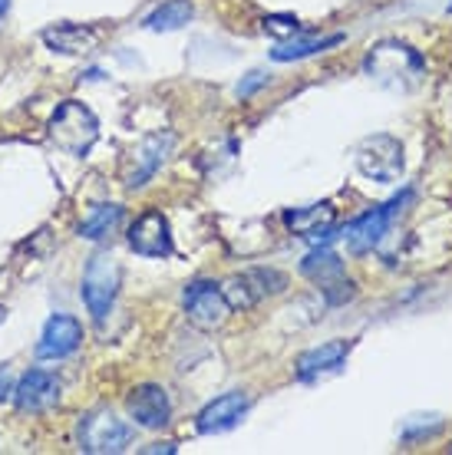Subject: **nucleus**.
<instances>
[{"mask_svg":"<svg viewBox=\"0 0 452 455\" xmlns=\"http://www.w3.org/2000/svg\"><path fill=\"white\" fill-rule=\"evenodd\" d=\"M337 44H343V34H330V36L297 34V36H291V40L278 44V50H271V60H274V63L307 60V57H314V53H324V50H330V46H337Z\"/></svg>","mask_w":452,"mask_h":455,"instance_id":"19","label":"nucleus"},{"mask_svg":"<svg viewBox=\"0 0 452 455\" xmlns=\"http://www.w3.org/2000/svg\"><path fill=\"white\" fill-rule=\"evenodd\" d=\"M301 274L304 277H311L320 291H327V287H334V284H340L347 274H343V261H340L334 251H327V248H317V251H311L304 261H301Z\"/></svg>","mask_w":452,"mask_h":455,"instance_id":"18","label":"nucleus"},{"mask_svg":"<svg viewBox=\"0 0 452 455\" xmlns=\"http://www.w3.org/2000/svg\"><path fill=\"white\" fill-rule=\"evenodd\" d=\"M353 343L351 340H327L314 347V350H307L297 356L295 363V376L301 383H314V379H324L330 373H340V366L343 360L351 356Z\"/></svg>","mask_w":452,"mask_h":455,"instance_id":"15","label":"nucleus"},{"mask_svg":"<svg viewBox=\"0 0 452 455\" xmlns=\"http://www.w3.org/2000/svg\"><path fill=\"white\" fill-rule=\"evenodd\" d=\"M125 410H129L133 422L142 426V429H162L172 419V399L165 393V387L142 383V387H136L125 396Z\"/></svg>","mask_w":452,"mask_h":455,"instance_id":"13","label":"nucleus"},{"mask_svg":"<svg viewBox=\"0 0 452 455\" xmlns=\"http://www.w3.org/2000/svg\"><path fill=\"white\" fill-rule=\"evenodd\" d=\"M175 148V132H149L136 148H133V159H129V169H125V188H142V185L156 175L165 159Z\"/></svg>","mask_w":452,"mask_h":455,"instance_id":"9","label":"nucleus"},{"mask_svg":"<svg viewBox=\"0 0 452 455\" xmlns=\"http://www.w3.org/2000/svg\"><path fill=\"white\" fill-rule=\"evenodd\" d=\"M363 73L390 92H409L426 76V60L403 40H380L363 60Z\"/></svg>","mask_w":452,"mask_h":455,"instance_id":"1","label":"nucleus"},{"mask_svg":"<svg viewBox=\"0 0 452 455\" xmlns=\"http://www.w3.org/2000/svg\"><path fill=\"white\" fill-rule=\"evenodd\" d=\"M129 248L142 254V258H169L172 254V228H169V218L156 212V208H149L142 215L129 225Z\"/></svg>","mask_w":452,"mask_h":455,"instance_id":"12","label":"nucleus"},{"mask_svg":"<svg viewBox=\"0 0 452 455\" xmlns=\"http://www.w3.org/2000/svg\"><path fill=\"white\" fill-rule=\"evenodd\" d=\"M63 396V383H60L57 373H46V370H27V373L17 379V393H13V403L20 412H30V416H40V412H50Z\"/></svg>","mask_w":452,"mask_h":455,"instance_id":"11","label":"nucleus"},{"mask_svg":"<svg viewBox=\"0 0 452 455\" xmlns=\"http://www.w3.org/2000/svg\"><path fill=\"white\" fill-rule=\"evenodd\" d=\"M261 30L268 36H274L278 44H284V40H291V36L304 34V27H301V20H297L295 13H268L264 20H261Z\"/></svg>","mask_w":452,"mask_h":455,"instance_id":"22","label":"nucleus"},{"mask_svg":"<svg viewBox=\"0 0 452 455\" xmlns=\"http://www.w3.org/2000/svg\"><path fill=\"white\" fill-rule=\"evenodd\" d=\"M119 284H123V267H119V261H116L109 251H96L90 261H86L83 287H79V297H83L86 310L93 314V320H106V314L116 304Z\"/></svg>","mask_w":452,"mask_h":455,"instance_id":"3","label":"nucleus"},{"mask_svg":"<svg viewBox=\"0 0 452 455\" xmlns=\"http://www.w3.org/2000/svg\"><path fill=\"white\" fill-rule=\"evenodd\" d=\"M353 162L360 169L363 179L380 185H393L400 175H403V142L386 132H376V136H367L353 152Z\"/></svg>","mask_w":452,"mask_h":455,"instance_id":"5","label":"nucleus"},{"mask_svg":"<svg viewBox=\"0 0 452 455\" xmlns=\"http://www.w3.org/2000/svg\"><path fill=\"white\" fill-rule=\"evenodd\" d=\"M123 221V205H116V202H102V205H93L90 215L79 221V238L86 241H102L109 238L116 231V225Z\"/></svg>","mask_w":452,"mask_h":455,"instance_id":"21","label":"nucleus"},{"mask_svg":"<svg viewBox=\"0 0 452 455\" xmlns=\"http://www.w3.org/2000/svg\"><path fill=\"white\" fill-rule=\"evenodd\" d=\"M83 343V323L69 314H53L44 323V333L36 340V360H63L69 353H77Z\"/></svg>","mask_w":452,"mask_h":455,"instance_id":"14","label":"nucleus"},{"mask_svg":"<svg viewBox=\"0 0 452 455\" xmlns=\"http://www.w3.org/2000/svg\"><path fill=\"white\" fill-rule=\"evenodd\" d=\"M142 452H175V443H156V445H149V449H142Z\"/></svg>","mask_w":452,"mask_h":455,"instance_id":"26","label":"nucleus"},{"mask_svg":"<svg viewBox=\"0 0 452 455\" xmlns=\"http://www.w3.org/2000/svg\"><path fill=\"white\" fill-rule=\"evenodd\" d=\"M446 11H449V13H452V4H449V7H446Z\"/></svg>","mask_w":452,"mask_h":455,"instance_id":"29","label":"nucleus"},{"mask_svg":"<svg viewBox=\"0 0 452 455\" xmlns=\"http://www.w3.org/2000/svg\"><path fill=\"white\" fill-rule=\"evenodd\" d=\"M409 202H413V192L407 188L403 195L390 198L386 205H376V208H370V212H363V215L353 218L351 225L343 228V241H347L351 254H367V251H374L376 244L386 238V231H390V225H393V218L400 215Z\"/></svg>","mask_w":452,"mask_h":455,"instance_id":"6","label":"nucleus"},{"mask_svg":"<svg viewBox=\"0 0 452 455\" xmlns=\"http://www.w3.org/2000/svg\"><path fill=\"white\" fill-rule=\"evenodd\" d=\"M192 17H195L192 0H165L162 7H156V11L142 20V27H146V30H156V34H169V30H182Z\"/></svg>","mask_w":452,"mask_h":455,"instance_id":"20","label":"nucleus"},{"mask_svg":"<svg viewBox=\"0 0 452 455\" xmlns=\"http://www.w3.org/2000/svg\"><path fill=\"white\" fill-rule=\"evenodd\" d=\"M13 393H17V383H13V370L11 366H0V406L11 403Z\"/></svg>","mask_w":452,"mask_h":455,"instance_id":"24","label":"nucleus"},{"mask_svg":"<svg viewBox=\"0 0 452 455\" xmlns=\"http://www.w3.org/2000/svg\"><path fill=\"white\" fill-rule=\"evenodd\" d=\"M44 44L63 57H83L100 44V34L93 27H83V23H57V27L44 30Z\"/></svg>","mask_w":452,"mask_h":455,"instance_id":"17","label":"nucleus"},{"mask_svg":"<svg viewBox=\"0 0 452 455\" xmlns=\"http://www.w3.org/2000/svg\"><path fill=\"white\" fill-rule=\"evenodd\" d=\"M264 83H268L264 73H248V80L238 83V96H251V92L258 90V86H264Z\"/></svg>","mask_w":452,"mask_h":455,"instance_id":"25","label":"nucleus"},{"mask_svg":"<svg viewBox=\"0 0 452 455\" xmlns=\"http://www.w3.org/2000/svg\"><path fill=\"white\" fill-rule=\"evenodd\" d=\"M442 429L440 416H407L403 426H400V439L407 443H419V439H430Z\"/></svg>","mask_w":452,"mask_h":455,"instance_id":"23","label":"nucleus"},{"mask_svg":"<svg viewBox=\"0 0 452 455\" xmlns=\"http://www.w3.org/2000/svg\"><path fill=\"white\" fill-rule=\"evenodd\" d=\"M284 225L295 231L297 238H304L314 248H324L334 231H337V208L330 202H317V205L304 208H287L284 212Z\"/></svg>","mask_w":452,"mask_h":455,"instance_id":"10","label":"nucleus"},{"mask_svg":"<svg viewBox=\"0 0 452 455\" xmlns=\"http://www.w3.org/2000/svg\"><path fill=\"white\" fill-rule=\"evenodd\" d=\"M248 406H251L248 393H238V389L235 393H225V396L212 399V403L198 412L195 426H198V433L202 435L228 433V429H235L238 422H241V416L248 412Z\"/></svg>","mask_w":452,"mask_h":455,"instance_id":"16","label":"nucleus"},{"mask_svg":"<svg viewBox=\"0 0 452 455\" xmlns=\"http://www.w3.org/2000/svg\"><path fill=\"white\" fill-rule=\"evenodd\" d=\"M4 320H7V307H4V304H0V323H4Z\"/></svg>","mask_w":452,"mask_h":455,"instance_id":"28","label":"nucleus"},{"mask_svg":"<svg viewBox=\"0 0 452 455\" xmlns=\"http://www.w3.org/2000/svg\"><path fill=\"white\" fill-rule=\"evenodd\" d=\"M284 287H287V277L281 271H274V267H251L245 274L228 277L222 291H225L231 310H248L268 294H281Z\"/></svg>","mask_w":452,"mask_h":455,"instance_id":"8","label":"nucleus"},{"mask_svg":"<svg viewBox=\"0 0 452 455\" xmlns=\"http://www.w3.org/2000/svg\"><path fill=\"white\" fill-rule=\"evenodd\" d=\"M7 11H11V0H0V20L7 17Z\"/></svg>","mask_w":452,"mask_h":455,"instance_id":"27","label":"nucleus"},{"mask_svg":"<svg viewBox=\"0 0 452 455\" xmlns=\"http://www.w3.org/2000/svg\"><path fill=\"white\" fill-rule=\"evenodd\" d=\"M182 307H185V317L192 320L198 331H215L228 320L231 314V304H228L225 291L215 284V281H192L182 291Z\"/></svg>","mask_w":452,"mask_h":455,"instance_id":"7","label":"nucleus"},{"mask_svg":"<svg viewBox=\"0 0 452 455\" xmlns=\"http://www.w3.org/2000/svg\"><path fill=\"white\" fill-rule=\"evenodd\" d=\"M96 139H100V123L90 106H83L79 100L60 103L57 113L50 116V142L73 159H86Z\"/></svg>","mask_w":452,"mask_h":455,"instance_id":"2","label":"nucleus"},{"mask_svg":"<svg viewBox=\"0 0 452 455\" xmlns=\"http://www.w3.org/2000/svg\"><path fill=\"white\" fill-rule=\"evenodd\" d=\"M133 443V426L123 422L113 410L86 412L77 426V445L90 455H116Z\"/></svg>","mask_w":452,"mask_h":455,"instance_id":"4","label":"nucleus"}]
</instances>
